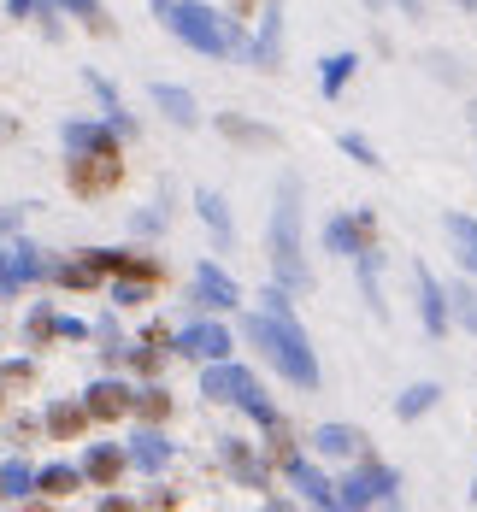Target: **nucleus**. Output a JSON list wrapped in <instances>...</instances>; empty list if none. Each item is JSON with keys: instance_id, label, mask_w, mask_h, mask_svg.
Here are the masks:
<instances>
[{"instance_id": "8", "label": "nucleus", "mask_w": 477, "mask_h": 512, "mask_svg": "<svg viewBox=\"0 0 477 512\" xmlns=\"http://www.w3.org/2000/svg\"><path fill=\"white\" fill-rule=\"evenodd\" d=\"M177 354H189V359H230V330H224V324H189V330L177 336Z\"/></svg>"}, {"instance_id": "4", "label": "nucleus", "mask_w": 477, "mask_h": 512, "mask_svg": "<svg viewBox=\"0 0 477 512\" xmlns=\"http://www.w3.org/2000/svg\"><path fill=\"white\" fill-rule=\"evenodd\" d=\"M336 501L342 507H395L401 501V477L389 465H360L348 483H336Z\"/></svg>"}, {"instance_id": "7", "label": "nucleus", "mask_w": 477, "mask_h": 512, "mask_svg": "<svg viewBox=\"0 0 477 512\" xmlns=\"http://www.w3.org/2000/svg\"><path fill=\"white\" fill-rule=\"evenodd\" d=\"M413 283H419V312H424V336H448V307H454V301H448V289H442V283H436V277H430V271H413Z\"/></svg>"}, {"instance_id": "18", "label": "nucleus", "mask_w": 477, "mask_h": 512, "mask_svg": "<svg viewBox=\"0 0 477 512\" xmlns=\"http://www.w3.org/2000/svg\"><path fill=\"white\" fill-rule=\"evenodd\" d=\"M195 206H201V224L218 236V248H230V242H236V224H230V206H224V195L195 189Z\"/></svg>"}, {"instance_id": "17", "label": "nucleus", "mask_w": 477, "mask_h": 512, "mask_svg": "<svg viewBox=\"0 0 477 512\" xmlns=\"http://www.w3.org/2000/svg\"><path fill=\"white\" fill-rule=\"evenodd\" d=\"M212 124H218V130H224L230 142H248V148H277V142H283V136H277L271 124H248V118H236V112H218Z\"/></svg>"}, {"instance_id": "6", "label": "nucleus", "mask_w": 477, "mask_h": 512, "mask_svg": "<svg viewBox=\"0 0 477 512\" xmlns=\"http://www.w3.org/2000/svg\"><path fill=\"white\" fill-rule=\"evenodd\" d=\"M254 389V377L242 371V365H230V359H207V377H201V395L207 401H242Z\"/></svg>"}, {"instance_id": "35", "label": "nucleus", "mask_w": 477, "mask_h": 512, "mask_svg": "<svg viewBox=\"0 0 477 512\" xmlns=\"http://www.w3.org/2000/svg\"><path fill=\"white\" fill-rule=\"evenodd\" d=\"M159 224H165V212H159V206H148V212H136V230H142V236H154Z\"/></svg>"}, {"instance_id": "28", "label": "nucleus", "mask_w": 477, "mask_h": 512, "mask_svg": "<svg viewBox=\"0 0 477 512\" xmlns=\"http://www.w3.org/2000/svg\"><path fill=\"white\" fill-rule=\"evenodd\" d=\"M448 301H454V312H460V324H466V330L477 336V289L454 283V289H448Z\"/></svg>"}, {"instance_id": "26", "label": "nucleus", "mask_w": 477, "mask_h": 512, "mask_svg": "<svg viewBox=\"0 0 477 512\" xmlns=\"http://www.w3.org/2000/svg\"><path fill=\"white\" fill-rule=\"evenodd\" d=\"M77 483H83V465L59 460V465H42V483H36V489H42V495H71Z\"/></svg>"}, {"instance_id": "39", "label": "nucleus", "mask_w": 477, "mask_h": 512, "mask_svg": "<svg viewBox=\"0 0 477 512\" xmlns=\"http://www.w3.org/2000/svg\"><path fill=\"white\" fill-rule=\"evenodd\" d=\"M472 112H477V106H472Z\"/></svg>"}, {"instance_id": "5", "label": "nucleus", "mask_w": 477, "mask_h": 512, "mask_svg": "<svg viewBox=\"0 0 477 512\" xmlns=\"http://www.w3.org/2000/svg\"><path fill=\"white\" fill-rule=\"evenodd\" d=\"M36 277H42V259L30 242H0V295H18Z\"/></svg>"}, {"instance_id": "12", "label": "nucleus", "mask_w": 477, "mask_h": 512, "mask_svg": "<svg viewBox=\"0 0 477 512\" xmlns=\"http://www.w3.org/2000/svg\"><path fill=\"white\" fill-rule=\"evenodd\" d=\"M195 301H201V307H236V301H242V289L230 283V271L201 265V271H195Z\"/></svg>"}, {"instance_id": "3", "label": "nucleus", "mask_w": 477, "mask_h": 512, "mask_svg": "<svg viewBox=\"0 0 477 512\" xmlns=\"http://www.w3.org/2000/svg\"><path fill=\"white\" fill-rule=\"evenodd\" d=\"M159 24H165L177 42H189L195 53H207V59L242 53V36H236V24H230V18H218L212 6H201V0H177V6H165V12H159Z\"/></svg>"}, {"instance_id": "13", "label": "nucleus", "mask_w": 477, "mask_h": 512, "mask_svg": "<svg viewBox=\"0 0 477 512\" xmlns=\"http://www.w3.org/2000/svg\"><path fill=\"white\" fill-rule=\"evenodd\" d=\"M289 483H295L313 507H342V501H336V483H330L318 465H307V460H289Z\"/></svg>"}, {"instance_id": "11", "label": "nucleus", "mask_w": 477, "mask_h": 512, "mask_svg": "<svg viewBox=\"0 0 477 512\" xmlns=\"http://www.w3.org/2000/svg\"><path fill=\"white\" fill-rule=\"evenodd\" d=\"M112 124H83V118H71L65 130H59V142L71 148V154H112Z\"/></svg>"}, {"instance_id": "16", "label": "nucleus", "mask_w": 477, "mask_h": 512, "mask_svg": "<svg viewBox=\"0 0 477 512\" xmlns=\"http://www.w3.org/2000/svg\"><path fill=\"white\" fill-rule=\"evenodd\" d=\"M442 230H448V242H454V259H460V265L477 277V218H466V212H448V218H442Z\"/></svg>"}, {"instance_id": "36", "label": "nucleus", "mask_w": 477, "mask_h": 512, "mask_svg": "<svg viewBox=\"0 0 477 512\" xmlns=\"http://www.w3.org/2000/svg\"><path fill=\"white\" fill-rule=\"evenodd\" d=\"M165 6H171V0H154V12H165Z\"/></svg>"}, {"instance_id": "29", "label": "nucleus", "mask_w": 477, "mask_h": 512, "mask_svg": "<svg viewBox=\"0 0 477 512\" xmlns=\"http://www.w3.org/2000/svg\"><path fill=\"white\" fill-rule=\"evenodd\" d=\"M236 407L248 412V418H260L265 430H277V407H271V401H265L260 389H248V395H242V401H236Z\"/></svg>"}, {"instance_id": "10", "label": "nucleus", "mask_w": 477, "mask_h": 512, "mask_svg": "<svg viewBox=\"0 0 477 512\" xmlns=\"http://www.w3.org/2000/svg\"><path fill=\"white\" fill-rule=\"evenodd\" d=\"M154 106L177 124V130H195L201 124V106H195V95L189 89H177V83H154Z\"/></svg>"}, {"instance_id": "34", "label": "nucleus", "mask_w": 477, "mask_h": 512, "mask_svg": "<svg viewBox=\"0 0 477 512\" xmlns=\"http://www.w3.org/2000/svg\"><path fill=\"white\" fill-rule=\"evenodd\" d=\"M53 336H71L77 342V336H89V324L83 318H53Z\"/></svg>"}, {"instance_id": "33", "label": "nucleus", "mask_w": 477, "mask_h": 512, "mask_svg": "<svg viewBox=\"0 0 477 512\" xmlns=\"http://www.w3.org/2000/svg\"><path fill=\"white\" fill-rule=\"evenodd\" d=\"M65 12H77V18H89L95 30H101V0H59Z\"/></svg>"}, {"instance_id": "32", "label": "nucleus", "mask_w": 477, "mask_h": 512, "mask_svg": "<svg viewBox=\"0 0 477 512\" xmlns=\"http://www.w3.org/2000/svg\"><path fill=\"white\" fill-rule=\"evenodd\" d=\"M48 336H53V312L36 307V312H30V342H48Z\"/></svg>"}, {"instance_id": "22", "label": "nucleus", "mask_w": 477, "mask_h": 512, "mask_svg": "<svg viewBox=\"0 0 477 512\" xmlns=\"http://www.w3.org/2000/svg\"><path fill=\"white\" fill-rule=\"evenodd\" d=\"M360 71V53H330L324 59V71H318V83H324V101H336L342 89H348V77Z\"/></svg>"}, {"instance_id": "31", "label": "nucleus", "mask_w": 477, "mask_h": 512, "mask_svg": "<svg viewBox=\"0 0 477 512\" xmlns=\"http://www.w3.org/2000/svg\"><path fill=\"white\" fill-rule=\"evenodd\" d=\"M165 407H171V401H165V389H142V401H136V412H142V418H159Z\"/></svg>"}, {"instance_id": "38", "label": "nucleus", "mask_w": 477, "mask_h": 512, "mask_svg": "<svg viewBox=\"0 0 477 512\" xmlns=\"http://www.w3.org/2000/svg\"><path fill=\"white\" fill-rule=\"evenodd\" d=\"M472 501H477V489H472Z\"/></svg>"}, {"instance_id": "15", "label": "nucleus", "mask_w": 477, "mask_h": 512, "mask_svg": "<svg viewBox=\"0 0 477 512\" xmlns=\"http://www.w3.org/2000/svg\"><path fill=\"white\" fill-rule=\"evenodd\" d=\"M218 460H224V471H236L248 489H265V465L254 460V454H248L236 436H218Z\"/></svg>"}, {"instance_id": "23", "label": "nucleus", "mask_w": 477, "mask_h": 512, "mask_svg": "<svg viewBox=\"0 0 477 512\" xmlns=\"http://www.w3.org/2000/svg\"><path fill=\"white\" fill-rule=\"evenodd\" d=\"M118 465H124V454H118L112 442H95V448L83 454V477H89V483H112V477H118Z\"/></svg>"}, {"instance_id": "14", "label": "nucleus", "mask_w": 477, "mask_h": 512, "mask_svg": "<svg viewBox=\"0 0 477 512\" xmlns=\"http://www.w3.org/2000/svg\"><path fill=\"white\" fill-rule=\"evenodd\" d=\"M360 442H366V436H360V430H348V424H318V430H313V448L324 454V460H354V454H360Z\"/></svg>"}, {"instance_id": "9", "label": "nucleus", "mask_w": 477, "mask_h": 512, "mask_svg": "<svg viewBox=\"0 0 477 512\" xmlns=\"http://www.w3.org/2000/svg\"><path fill=\"white\" fill-rule=\"evenodd\" d=\"M124 412H136V389L101 377V383L89 389V418H124Z\"/></svg>"}, {"instance_id": "25", "label": "nucleus", "mask_w": 477, "mask_h": 512, "mask_svg": "<svg viewBox=\"0 0 477 512\" xmlns=\"http://www.w3.org/2000/svg\"><path fill=\"white\" fill-rule=\"evenodd\" d=\"M436 401H442V389H436V383H413V389H401V395H395V418H424Z\"/></svg>"}, {"instance_id": "30", "label": "nucleus", "mask_w": 477, "mask_h": 512, "mask_svg": "<svg viewBox=\"0 0 477 512\" xmlns=\"http://www.w3.org/2000/svg\"><path fill=\"white\" fill-rule=\"evenodd\" d=\"M342 154H348V159H360V165H366V171H377V165H383V159H377V148H371L366 136H354V130H348V136H342Z\"/></svg>"}, {"instance_id": "24", "label": "nucleus", "mask_w": 477, "mask_h": 512, "mask_svg": "<svg viewBox=\"0 0 477 512\" xmlns=\"http://www.w3.org/2000/svg\"><path fill=\"white\" fill-rule=\"evenodd\" d=\"M277 48H283V6L271 0V12H265V30H260V42H254V59H260L265 71L277 65Z\"/></svg>"}, {"instance_id": "1", "label": "nucleus", "mask_w": 477, "mask_h": 512, "mask_svg": "<svg viewBox=\"0 0 477 512\" xmlns=\"http://www.w3.org/2000/svg\"><path fill=\"white\" fill-rule=\"evenodd\" d=\"M242 336H248L295 389H318V359H313V348H307V336H301V324H295V312H248V318H242Z\"/></svg>"}, {"instance_id": "20", "label": "nucleus", "mask_w": 477, "mask_h": 512, "mask_svg": "<svg viewBox=\"0 0 477 512\" xmlns=\"http://www.w3.org/2000/svg\"><path fill=\"white\" fill-rule=\"evenodd\" d=\"M112 177H118V159H112V154H101V165L71 159V189H77V195H95V189H106Z\"/></svg>"}, {"instance_id": "19", "label": "nucleus", "mask_w": 477, "mask_h": 512, "mask_svg": "<svg viewBox=\"0 0 477 512\" xmlns=\"http://www.w3.org/2000/svg\"><path fill=\"white\" fill-rule=\"evenodd\" d=\"M165 460H171V442H165L159 430H142V436L130 442V465H142L148 477H159V471H165Z\"/></svg>"}, {"instance_id": "21", "label": "nucleus", "mask_w": 477, "mask_h": 512, "mask_svg": "<svg viewBox=\"0 0 477 512\" xmlns=\"http://www.w3.org/2000/svg\"><path fill=\"white\" fill-rule=\"evenodd\" d=\"M36 483H42V471H36V465H24V460L0 465V501H24Z\"/></svg>"}, {"instance_id": "27", "label": "nucleus", "mask_w": 477, "mask_h": 512, "mask_svg": "<svg viewBox=\"0 0 477 512\" xmlns=\"http://www.w3.org/2000/svg\"><path fill=\"white\" fill-rule=\"evenodd\" d=\"M83 418H89V401H83V407H71V401H59V407H48V424L59 430V436L83 430Z\"/></svg>"}, {"instance_id": "2", "label": "nucleus", "mask_w": 477, "mask_h": 512, "mask_svg": "<svg viewBox=\"0 0 477 512\" xmlns=\"http://www.w3.org/2000/svg\"><path fill=\"white\" fill-rule=\"evenodd\" d=\"M271 271L283 289H307V259H301V183L283 177L277 189V212H271Z\"/></svg>"}, {"instance_id": "37", "label": "nucleus", "mask_w": 477, "mask_h": 512, "mask_svg": "<svg viewBox=\"0 0 477 512\" xmlns=\"http://www.w3.org/2000/svg\"><path fill=\"white\" fill-rule=\"evenodd\" d=\"M466 6H477V0H466Z\"/></svg>"}]
</instances>
